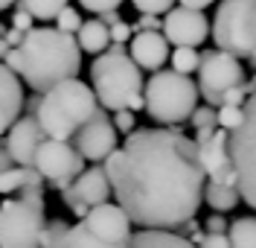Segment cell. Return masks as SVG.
Returning <instances> with one entry per match:
<instances>
[{
  "label": "cell",
  "instance_id": "28",
  "mask_svg": "<svg viewBox=\"0 0 256 248\" xmlns=\"http://www.w3.org/2000/svg\"><path fill=\"white\" fill-rule=\"evenodd\" d=\"M82 15L73 9V6H64L62 12H58V18H56V30H62V33H67V35H76L82 30Z\"/></svg>",
  "mask_w": 256,
  "mask_h": 248
},
{
  "label": "cell",
  "instance_id": "32",
  "mask_svg": "<svg viewBox=\"0 0 256 248\" xmlns=\"http://www.w3.org/2000/svg\"><path fill=\"white\" fill-rule=\"evenodd\" d=\"M190 123L195 126V129H216L218 123H216V111L210 108V105H204V108H195L190 117Z\"/></svg>",
  "mask_w": 256,
  "mask_h": 248
},
{
  "label": "cell",
  "instance_id": "6",
  "mask_svg": "<svg viewBox=\"0 0 256 248\" xmlns=\"http://www.w3.org/2000/svg\"><path fill=\"white\" fill-rule=\"evenodd\" d=\"M210 35L216 47L230 56H254L256 53V0H222L216 9Z\"/></svg>",
  "mask_w": 256,
  "mask_h": 248
},
{
  "label": "cell",
  "instance_id": "45",
  "mask_svg": "<svg viewBox=\"0 0 256 248\" xmlns=\"http://www.w3.org/2000/svg\"><path fill=\"white\" fill-rule=\"evenodd\" d=\"M0 149H3V140H0Z\"/></svg>",
  "mask_w": 256,
  "mask_h": 248
},
{
  "label": "cell",
  "instance_id": "22",
  "mask_svg": "<svg viewBox=\"0 0 256 248\" xmlns=\"http://www.w3.org/2000/svg\"><path fill=\"white\" fill-rule=\"evenodd\" d=\"M56 248H128V245L108 242V239L96 236L84 222H79V225H70V228H67V233L58 239V245H56Z\"/></svg>",
  "mask_w": 256,
  "mask_h": 248
},
{
  "label": "cell",
  "instance_id": "3",
  "mask_svg": "<svg viewBox=\"0 0 256 248\" xmlns=\"http://www.w3.org/2000/svg\"><path fill=\"white\" fill-rule=\"evenodd\" d=\"M90 88L102 108L108 111H140L146 108L143 99V70L128 56L126 44H111L105 53L96 56L90 65Z\"/></svg>",
  "mask_w": 256,
  "mask_h": 248
},
{
  "label": "cell",
  "instance_id": "30",
  "mask_svg": "<svg viewBox=\"0 0 256 248\" xmlns=\"http://www.w3.org/2000/svg\"><path fill=\"white\" fill-rule=\"evenodd\" d=\"M131 6L140 15H163L175 6V0H131Z\"/></svg>",
  "mask_w": 256,
  "mask_h": 248
},
{
  "label": "cell",
  "instance_id": "9",
  "mask_svg": "<svg viewBox=\"0 0 256 248\" xmlns=\"http://www.w3.org/2000/svg\"><path fill=\"white\" fill-rule=\"evenodd\" d=\"M244 82V70L236 56L224 50H207L201 53V67H198V91L207 99V105H222V97Z\"/></svg>",
  "mask_w": 256,
  "mask_h": 248
},
{
  "label": "cell",
  "instance_id": "2",
  "mask_svg": "<svg viewBox=\"0 0 256 248\" xmlns=\"http://www.w3.org/2000/svg\"><path fill=\"white\" fill-rule=\"evenodd\" d=\"M3 65L15 70L20 82L35 94H44L64 79H76L82 67V47L76 35H67L56 27H35L24 41L6 53Z\"/></svg>",
  "mask_w": 256,
  "mask_h": 248
},
{
  "label": "cell",
  "instance_id": "14",
  "mask_svg": "<svg viewBox=\"0 0 256 248\" xmlns=\"http://www.w3.org/2000/svg\"><path fill=\"white\" fill-rule=\"evenodd\" d=\"M82 222H84L96 236H102V239H108V242H116V245H128L131 236H134V231H131L134 222H131L126 210H122L120 204H114V201L94 204Z\"/></svg>",
  "mask_w": 256,
  "mask_h": 248
},
{
  "label": "cell",
  "instance_id": "20",
  "mask_svg": "<svg viewBox=\"0 0 256 248\" xmlns=\"http://www.w3.org/2000/svg\"><path fill=\"white\" fill-rule=\"evenodd\" d=\"M76 41H79L82 53H90V56H99L111 47V27L102 24L99 18L96 21H84L82 30L76 33Z\"/></svg>",
  "mask_w": 256,
  "mask_h": 248
},
{
  "label": "cell",
  "instance_id": "1",
  "mask_svg": "<svg viewBox=\"0 0 256 248\" xmlns=\"http://www.w3.org/2000/svg\"><path fill=\"white\" fill-rule=\"evenodd\" d=\"M116 204L146 231H178L204 201L198 143L175 129H134L105 161Z\"/></svg>",
  "mask_w": 256,
  "mask_h": 248
},
{
  "label": "cell",
  "instance_id": "8",
  "mask_svg": "<svg viewBox=\"0 0 256 248\" xmlns=\"http://www.w3.org/2000/svg\"><path fill=\"white\" fill-rule=\"evenodd\" d=\"M239 129L230 132V158L236 166L242 198L256 210V91L244 102Z\"/></svg>",
  "mask_w": 256,
  "mask_h": 248
},
{
  "label": "cell",
  "instance_id": "43",
  "mask_svg": "<svg viewBox=\"0 0 256 248\" xmlns=\"http://www.w3.org/2000/svg\"><path fill=\"white\" fill-rule=\"evenodd\" d=\"M9 41H6V38H3V35H0V62H3V59H6V53H9Z\"/></svg>",
  "mask_w": 256,
  "mask_h": 248
},
{
  "label": "cell",
  "instance_id": "23",
  "mask_svg": "<svg viewBox=\"0 0 256 248\" xmlns=\"http://www.w3.org/2000/svg\"><path fill=\"white\" fill-rule=\"evenodd\" d=\"M204 201H207L216 213H227V210H233L242 201V193H239L236 184L207 181V187H204Z\"/></svg>",
  "mask_w": 256,
  "mask_h": 248
},
{
  "label": "cell",
  "instance_id": "36",
  "mask_svg": "<svg viewBox=\"0 0 256 248\" xmlns=\"http://www.w3.org/2000/svg\"><path fill=\"white\" fill-rule=\"evenodd\" d=\"M195 245L198 248H230V239H227V233H204Z\"/></svg>",
  "mask_w": 256,
  "mask_h": 248
},
{
  "label": "cell",
  "instance_id": "24",
  "mask_svg": "<svg viewBox=\"0 0 256 248\" xmlns=\"http://www.w3.org/2000/svg\"><path fill=\"white\" fill-rule=\"evenodd\" d=\"M230 248H256V216H242L227 231Z\"/></svg>",
  "mask_w": 256,
  "mask_h": 248
},
{
  "label": "cell",
  "instance_id": "42",
  "mask_svg": "<svg viewBox=\"0 0 256 248\" xmlns=\"http://www.w3.org/2000/svg\"><path fill=\"white\" fill-rule=\"evenodd\" d=\"M99 21L108 24V27H114V24H120V15H116V12H105V15H99Z\"/></svg>",
  "mask_w": 256,
  "mask_h": 248
},
{
  "label": "cell",
  "instance_id": "19",
  "mask_svg": "<svg viewBox=\"0 0 256 248\" xmlns=\"http://www.w3.org/2000/svg\"><path fill=\"white\" fill-rule=\"evenodd\" d=\"M44 175L35 169V166H12L6 172H0V193L9 196V193H18V196H26V193H41L44 196Z\"/></svg>",
  "mask_w": 256,
  "mask_h": 248
},
{
  "label": "cell",
  "instance_id": "37",
  "mask_svg": "<svg viewBox=\"0 0 256 248\" xmlns=\"http://www.w3.org/2000/svg\"><path fill=\"white\" fill-rule=\"evenodd\" d=\"M148 30H163V21H158V15H140V21L134 24V33H148Z\"/></svg>",
  "mask_w": 256,
  "mask_h": 248
},
{
  "label": "cell",
  "instance_id": "13",
  "mask_svg": "<svg viewBox=\"0 0 256 248\" xmlns=\"http://www.w3.org/2000/svg\"><path fill=\"white\" fill-rule=\"evenodd\" d=\"M198 158H201V166L207 172V181H222L239 187L236 166H233V158H230V132L216 129L210 140L198 143Z\"/></svg>",
  "mask_w": 256,
  "mask_h": 248
},
{
  "label": "cell",
  "instance_id": "34",
  "mask_svg": "<svg viewBox=\"0 0 256 248\" xmlns=\"http://www.w3.org/2000/svg\"><path fill=\"white\" fill-rule=\"evenodd\" d=\"M12 27H15V30H20V33H30V30H35V18H32L30 12L20 6V9H15V12H12Z\"/></svg>",
  "mask_w": 256,
  "mask_h": 248
},
{
  "label": "cell",
  "instance_id": "12",
  "mask_svg": "<svg viewBox=\"0 0 256 248\" xmlns=\"http://www.w3.org/2000/svg\"><path fill=\"white\" fill-rule=\"evenodd\" d=\"M163 35L175 47H198L210 35V21L201 9H186V6H172L163 18Z\"/></svg>",
  "mask_w": 256,
  "mask_h": 248
},
{
  "label": "cell",
  "instance_id": "40",
  "mask_svg": "<svg viewBox=\"0 0 256 248\" xmlns=\"http://www.w3.org/2000/svg\"><path fill=\"white\" fill-rule=\"evenodd\" d=\"M12 166H18L15 158H12V155L6 152V146H3L0 149V172H6V169H12Z\"/></svg>",
  "mask_w": 256,
  "mask_h": 248
},
{
  "label": "cell",
  "instance_id": "7",
  "mask_svg": "<svg viewBox=\"0 0 256 248\" xmlns=\"http://www.w3.org/2000/svg\"><path fill=\"white\" fill-rule=\"evenodd\" d=\"M44 225L47 216L41 193L6 198L0 204V248H41Z\"/></svg>",
  "mask_w": 256,
  "mask_h": 248
},
{
  "label": "cell",
  "instance_id": "39",
  "mask_svg": "<svg viewBox=\"0 0 256 248\" xmlns=\"http://www.w3.org/2000/svg\"><path fill=\"white\" fill-rule=\"evenodd\" d=\"M24 35L26 33H20V30H15V27H6V30H3V38L9 41V47H18V44L24 41Z\"/></svg>",
  "mask_w": 256,
  "mask_h": 248
},
{
  "label": "cell",
  "instance_id": "4",
  "mask_svg": "<svg viewBox=\"0 0 256 248\" xmlns=\"http://www.w3.org/2000/svg\"><path fill=\"white\" fill-rule=\"evenodd\" d=\"M99 99L94 88L84 85L82 79H64L52 85L50 91L41 94L38 99V123L52 140H73L79 129L99 111Z\"/></svg>",
  "mask_w": 256,
  "mask_h": 248
},
{
  "label": "cell",
  "instance_id": "41",
  "mask_svg": "<svg viewBox=\"0 0 256 248\" xmlns=\"http://www.w3.org/2000/svg\"><path fill=\"white\" fill-rule=\"evenodd\" d=\"M210 3H212V0H178V6H186V9H201V12L207 9Z\"/></svg>",
  "mask_w": 256,
  "mask_h": 248
},
{
  "label": "cell",
  "instance_id": "31",
  "mask_svg": "<svg viewBox=\"0 0 256 248\" xmlns=\"http://www.w3.org/2000/svg\"><path fill=\"white\" fill-rule=\"evenodd\" d=\"M82 9L94 12V15H105V12H116L126 0H79Z\"/></svg>",
  "mask_w": 256,
  "mask_h": 248
},
{
  "label": "cell",
  "instance_id": "15",
  "mask_svg": "<svg viewBox=\"0 0 256 248\" xmlns=\"http://www.w3.org/2000/svg\"><path fill=\"white\" fill-rule=\"evenodd\" d=\"M44 140H47V132L41 129L38 117L26 114V117H18L15 126L6 132L3 146L15 158L18 166H35V155H38V149H41Z\"/></svg>",
  "mask_w": 256,
  "mask_h": 248
},
{
  "label": "cell",
  "instance_id": "35",
  "mask_svg": "<svg viewBox=\"0 0 256 248\" xmlns=\"http://www.w3.org/2000/svg\"><path fill=\"white\" fill-rule=\"evenodd\" d=\"M134 38V27L126 24V21H120V24H114L111 27V44H126Z\"/></svg>",
  "mask_w": 256,
  "mask_h": 248
},
{
  "label": "cell",
  "instance_id": "21",
  "mask_svg": "<svg viewBox=\"0 0 256 248\" xmlns=\"http://www.w3.org/2000/svg\"><path fill=\"white\" fill-rule=\"evenodd\" d=\"M128 248H198L192 239L175 231H140L131 236Z\"/></svg>",
  "mask_w": 256,
  "mask_h": 248
},
{
  "label": "cell",
  "instance_id": "27",
  "mask_svg": "<svg viewBox=\"0 0 256 248\" xmlns=\"http://www.w3.org/2000/svg\"><path fill=\"white\" fill-rule=\"evenodd\" d=\"M242 117H244L242 105H222V108L216 111V123H218V129H224V132H236L239 123H242Z\"/></svg>",
  "mask_w": 256,
  "mask_h": 248
},
{
  "label": "cell",
  "instance_id": "26",
  "mask_svg": "<svg viewBox=\"0 0 256 248\" xmlns=\"http://www.w3.org/2000/svg\"><path fill=\"white\" fill-rule=\"evenodd\" d=\"M169 59H172V70L186 73V76L201 67V53L195 47H175V53H169Z\"/></svg>",
  "mask_w": 256,
  "mask_h": 248
},
{
  "label": "cell",
  "instance_id": "16",
  "mask_svg": "<svg viewBox=\"0 0 256 248\" xmlns=\"http://www.w3.org/2000/svg\"><path fill=\"white\" fill-rule=\"evenodd\" d=\"M24 82L15 70L0 62V137L15 126V120L24 111Z\"/></svg>",
  "mask_w": 256,
  "mask_h": 248
},
{
  "label": "cell",
  "instance_id": "18",
  "mask_svg": "<svg viewBox=\"0 0 256 248\" xmlns=\"http://www.w3.org/2000/svg\"><path fill=\"white\" fill-rule=\"evenodd\" d=\"M67 190L79 198V201H84L88 207H94V204L108 201V196H111V181H108L105 166H88L82 175H76V181L70 184Z\"/></svg>",
  "mask_w": 256,
  "mask_h": 248
},
{
  "label": "cell",
  "instance_id": "11",
  "mask_svg": "<svg viewBox=\"0 0 256 248\" xmlns=\"http://www.w3.org/2000/svg\"><path fill=\"white\" fill-rule=\"evenodd\" d=\"M116 126H114L111 117H105V108H99L84 126L79 129V134L73 137L76 143L73 146L82 152V158L84 161H94V164H99V161H108L114 152L120 149V137H116Z\"/></svg>",
  "mask_w": 256,
  "mask_h": 248
},
{
  "label": "cell",
  "instance_id": "33",
  "mask_svg": "<svg viewBox=\"0 0 256 248\" xmlns=\"http://www.w3.org/2000/svg\"><path fill=\"white\" fill-rule=\"evenodd\" d=\"M134 111H128V108H122V111H114V126H116V132L122 134H131L134 132Z\"/></svg>",
  "mask_w": 256,
  "mask_h": 248
},
{
  "label": "cell",
  "instance_id": "38",
  "mask_svg": "<svg viewBox=\"0 0 256 248\" xmlns=\"http://www.w3.org/2000/svg\"><path fill=\"white\" fill-rule=\"evenodd\" d=\"M227 231H230V225H227L224 213H212L207 219V233H227Z\"/></svg>",
  "mask_w": 256,
  "mask_h": 248
},
{
  "label": "cell",
  "instance_id": "5",
  "mask_svg": "<svg viewBox=\"0 0 256 248\" xmlns=\"http://www.w3.org/2000/svg\"><path fill=\"white\" fill-rule=\"evenodd\" d=\"M198 85L178 70H154L143 88L146 111L160 126H178L190 120L198 105Z\"/></svg>",
  "mask_w": 256,
  "mask_h": 248
},
{
  "label": "cell",
  "instance_id": "17",
  "mask_svg": "<svg viewBox=\"0 0 256 248\" xmlns=\"http://www.w3.org/2000/svg\"><path fill=\"white\" fill-rule=\"evenodd\" d=\"M128 50H131V59L137 62L140 70H160V67L166 65V59H169V41L158 30L134 33Z\"/></svg>",
  "mask_w": 256,
  "mask_h": 248
},
{
  "label": "cell",
  "instance_id": "29",
  "mask_svg": "<svg viewBox=\"0 0 256 248\" xmlns=\"http://www.w3.org/2000/svg\"><path fill=\"white\" fill-rule=\"evenodd\" d=\"M67 228H70V225H67L64 219H50L47 225H44V233H41V248H56L58 239L67 233Z\"/></svg>",
  "mask_w": 256,
  "mask_h": 248
},
{
  "label": "cell",
  "instance_id": "44",
  "mask_svg": "<svg viewBox=\"0 0 256 248\" xmlns=\"http://www.w3.org/2000/svg\"><path fill=\"white\" fill-rule=\"evenodd\" d=\"M12 3H15V0H0V12H3V9H9Z\"/></svg>",
  "mask_w": 256,
  "mask_h": 248
},
{
  "label": "cell",
  "instance_id": "25",
  "mask_svg": "<svg viewBox=\"0 0 256 248\" xmlns=\"http://www.w3.org/2000/svg\"><path fill=\"white\" fill-rule=\"evenodd\" d=\"M20 6L38 21H56L58 12L67 6V0H20Z\"/></svg>",
  "mask_w": 256,
  "mask_h": 248
},
{
  "label": "cell",
  "instance_id": "10",
  "mask_svg": "<svg viewBox=\"0 0 256 248\" xmlns=\"http://www.w3.org/2000/svg\"><path fill=\"white\" fill-rule=\"evenodd\" d=\"M35 169L44 175V181L56 190H67L76 181V175L84 172V158L70 140H52L47 137L38 155H35Z\"/></svg>",
  "mask_w": 256,
  "mask_h": 248
}]
</instances>
